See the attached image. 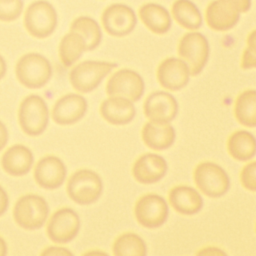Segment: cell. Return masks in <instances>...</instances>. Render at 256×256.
Wrapping results in <instances>:
<instances>
[{
	"label": "cell",
	"instance_id": "obj_15",
	"mask_svg": "<svg viewBox=\"0 0 256 256\" xmlns=\"http://www.w3.org/2000/svg\"><path fill=\"white\" fill-rule=\"evenodd\" d=\"M66 166L56 156H46L39 160L34 170L36 182L45 189L60 187L66 178Z\"/></svg>",
	"mask_w": 256,
	"mask_h": 256
},
{
	"label": "cell",
	"instance_id": "obj_33",
	"mask_svg": "<svg viewBox=\"0 0 256 256\" xmlns=\"http://www.w3.org/2000/svg\"><path fill=\"white\" fill-rule=\"evenodd\" d=\"M222 1L229 3L230 5L235 7L240 13L248 11L251 7V0H222Z\"/></svg>",
	"mask_w": 256,
	"mask_h": 256
},
{
	"label": "cell",
	"instance_id": "obj_9",
	"mask_svg": "<svg viewBox=\"0 0 256 256\" xmlns=\"http://www.w3.org/2000/svg\"><path fill=\"white\" fill-rule=\"evenodd\" d=\"M145 89L144 80L134 70L121 69L108 80L106 92L109 96L124 97L132 102L138 101Z\"/></svg>",
	"mask_w": 256,
	"mask_h": 256
},
{
	"label": "cell",
	"instance_id": "obj_22",
	"mask_svg": "<svg viewBox=\"0 0 256 256\" xmlns=\"http://www.w3.org/2000/svg\"><path fill=\"white\" fill-rule=\"evenodd\" d=\"M142 139L149 148L164 150L174 143L175 130L169 123L150 121L142 129Z\"/></svg>",
	"mask_w": 256,
	"mask_h": 256
},
{
	"label": "cell",
	"instance_id": "obj_29",
	"mask_svg": "<svg viewBox=\"0 0 256 256\" xmlns=\"http://www.w3.org/2000/svg\"><path fill=\"white\" fill-rule=\"evenodd\" d=\"M113 253L116 256H144L147 247L144 240L135 233L120 235L113 244Z\"/></svg>",
	"mask_w": 256,
	"mask_h": 256
},
{
	"label": "cell",
	"instance_id": "obj_12",
	"mask_svg": "<svg viewBox=\"0 0 256 256\" xmlns=\"http://www.w3.org/2000/svg\"><path fill=\"white\" fill-rule=\"evenodd\" d=\"M80 229L78 214L71 208L65 207L57 210L47 225L49 238L56 243H67L73 240Z\"/></svg>",
	"mask_w": 256,
	"mask_h": 256
},
{
	"label": "cell",
	"instance_id": "obj_19",
	"mask_svg": "<svg viewBox=\"0 0 256 256\" xmlns=\"http://www.w3.org/2000/svg\"><path fill=\"white\" fill-rule=\"evenodd\" d=\"M102 117L114 125H124L133 120L136 109L132 101L118 96H111L104 100L100 107Z\"/></svg>",
	"mask_w": 256,
	"mask_h": 256
},
{
	"label": "cell",
	"instance_id": "obj_23",
	"mask_svg": "<svg viewBox=\"0 0 256 256\" xmlns=\"http://www.w3.org/2000/svg\"><path fill=\"white\" fill-rule=\"evenodd\" d=\"M139 16L146 27L156 34H165L171 27L168 10L156 3H146L139 9Z\"/></svg>",
	"mask_w": 256,
	"mask_h": 256
},
{
	"label": "cell",
	"instance_id": "obj_25",
	"mask_svg": "<svg viewBox=\"0 0 256 256\" xmlns=\"http://www.w3.org/2000/svg\"><path fill=\"white\" fill-rule=\"evenodd\" d=\"M172 14L182 27L196 30L202 25V15L198 7L190 0H176L172 5Z\"/></svg>",
	"mask_w": 256,
	"mask_h": 256
},
{
	"label": "cell",
	"instance_id": "obj_35",
	"mask_svg": "<svg viewBox=\"0 0 256 256\" xmlns=\"http://www.w3.org/2000/svg\"><path fill=\"white\" fill-rule=\"evenodd\" d=\"M8 204H9L8 195L6 191L0 186V216H2L6 212L8 208Z\"/></svg>",
	"mask_w": 256,
	"mask_h": 256
},
{
	"label": "cell",
	"instance_id": "obj_31",
	"mask_svg": "<svg viewBox=\"0 0 256 256\" xmlns=\"http://www.w3.org/2000/svg\"><path fill=\"white\" fill-rule=\"evenodd\" d=\"M247 48L245 49L242 57V68L245 70L255 68L256 66V52H255V30H253L247 39Z\"/></svg>",
	"mask_w": 256,
	"mask_h": 256
},
{
	"label": "cell",
	"instance_id": "obj_18",
	"mask_svg": "<svg viewBox=\"0 0 256 256\" xmlns=\"http://www.w3.org/2000/svg\"><path fill=\"white\" fill-rule=\"evenodd\" d=\"M206 21L215 31H227L233 28L240 18V12L222 0H214L206 8Z\"/></svg>",
	"mask_w": 256,
	"mask_h": 256
},
{
	"label": "cell",
	"instance_id": "obj_1",
	"mask_svg": "<svg viewBox=\"0 0 256 256\" xmlns=\"http://www.w3.org/2000/svg\"><path fill=\"white\" fill-rule=\"evenodd\" d=\"M16 76L27 88H41L52 76L49 60L38 53L23 55L16 64Z\"/></svg>",
	"mask_w": 256,
	"mask_h": 256
},
{
	"label": "cell",
	"instance_id": "obj_21",
	"mask_svg": "<svg viewBox=\"0 0 256 256\" xmlns=\"http://www.w3.org/2000/svg\"><path fill=\"white\" fill-rule=\"evenodd\" d=\"M1 164L8 174L22 176L30 171L33 165V154L26 146L17 144L3 154Z\"/></svg>",
	"mask_w": 256,
	"mask_h": 256
},
{
	"label": "cell",
	"instance_id": "obj_39",
	"mask_svg": "<svg viewBox=\"0 0 256 256\" xmlns=\"http://www.w3.org/2000/svg\"><path fill=\"white\" fill-rule=\"evenodd\" d=\"M6 253H7V245H6V242L4 241L3 238L0 237V256L6 255Z\"/></svg>",
	"mask_w": 256,
	"mask_h": 256
},
{
	"label": "cell",
	"instance_id": "obj_14",
	"mask_svg": "<svg viewBox=\"0 0 256 256\" xmlns=\"http://www.w3.org/2000/svg\"><path fill=\"white\" fill-rule=\"evenodd\" d=\"M189 77L190 71L186 62L175 57L163 60L157 70V78L161 86L172 91L184 88Z\"/></svg>",
	"mask_w": 256,
	"mask_h": 256
},
{
	"label": "cell",
	"instance_id": "obj_6",
	"mask_svg": "<svg viewBox=\"0 0 256 256\" xmlns=\"http://www.w3.org/2000/svg\"><path fill=\"white\" fill-rule=\"evenodd\" d=\"M117 64L104 61H84L77 64L70 72L69 78L72 86L82 92L88 93L101 83V81L115 68Z\"/></svg>",
	"mask_w": 256,
	"mask_h": 256
},
{
	"label": "cell",
	"instance_id": "obj_8",
	"mask_svg": "<svg viewBox=\"0 0 256 256\" xmlns=\"http://www.w3.org/2000/svg\"><path fill=\"white\" fill-rule=\"evenodd\" d=\"M194 180L200 191L212 198L223 196L230 187L226 171L213 162L200 163L194 171Z\"/></svg>",
	"mask_w": 256,
	"mask_h": 256
},
{
	"label": "cell",
	"instance_id": "obj_16",
	"mask_svg": "<svg viewBox=\"0 0 256 256\" xmlns=\"http://www.w3.org/2000/svg\"><path fill=\"white\" fill-rule=\"evenodd\" d=\"M87 111V101L79 94H67L61 97L52 110L53 120L60 125H69L79 121Z\"/></svg>",
	"mask_w": 256,
	"mask_h": 256
},
{
	"label": "cell",
	"instance_id": "obj_24",
	"mask_svg": "<svg viewBox=\"0 0 256 256\" xmlns=\"http://www.w3.org/2000/svg\"><path fill=\"white\" fill-rule=\"evenodd\" d=\"M255 138L246 130L234 132L228 139V151L230 155L239 161H247L255 155Z\"/></svg>",
	"mask_w": 256,
	"mask_h": 256
},
{
	"label": "cell",
	"instance_id": "obj_13",
	"mask_svg": "<svg viewBox=\"0 0 256 256\" xmlns=\"http://www.w3.org/2000/svg\"><path fill=\"white\" fill-rule=\"evenodd\" d=\"M178 112V103L175 97L164 91L150 94L144 103V113L150 121L169 123Z\"/></svg>",
	"mask_w": 256,
	"mask_h": 256
},
{
	"label": "cell",
	"instance_id": "obj_34",
	"mask_svg": "<svg viewBox=\"0 0 256 256\" xmlns=\"http://www.w3.org/2000/svg\"><path fill=\"white\" fill-rule=\"evenodd\" d=\"M41 254L42 255H73L71 251L63 247H49V248H46Z\"/></svg>",
	"mask_w": 256,
	"mask_h": 256
},
{
	"label": "cell",
	"instance_id": "obj_36",
	"mask_svg": "<svg viewBox=\"0 0 256 256\" xmlns=\"http://www.w3.org/2000/svg\"><path fill=\"white\" fill-rule=\"evenodd\" d=\"M198 255H224L226 254L223 250L217 247H206L197 252Z\"/></svg>",
	"mask_w": 256,
	"mask_h": 256
},
{
	"label": "cell",
	"instance_id": "obj_20",
	"mask_svg": "<svg viewBox=\"0 0 256 256\" xmlns=\"http://www.w3.org/2000/svg\"><path fill=\"white\" fill-rule=\"evenodd\" d=\"M169 202L173 208L184 215L198 213L203 206V199L200 193L185 185L174 187L169 193Z\"/></svg>",
	"mask_w": 256,
	"mask_h": 256
},
{
	"label": "cell",
	"instance_id": "obj_17",
	"mask_svg": "<svg viewBox=\"0 0 256 256\" xmlns=\"http://www.w3.org/2000/svg\"><path fill=\"white\" fill-rule=\"evenodd\" d=\"M168 166L166 160L154 153H147L140 156L133 165V175L135 179L142 184H152L161 180Z\"/></svg>",
	"mask_w": 256,
	"mask_h": 256
},
{
	"label": "cell",
	"instance_id": "obj_5",
	"mask_svg": "<svg viewBox=\"0 0 256 256\" xmlns=\"http://www.w3.org/2000/svg\"><path fill=\"white\" fill-rule=\"evenodd\" d=\"M103 190L100 176L89 169L76 171L69 179L67 192L69 197L76 203L87 205L95 202Z\"/></svg>",
	"mask_w": 256,
	"mask_h": 256
},
{
	"label": "cell",
	"instance_id": "obj_2",
	"mask_svg": "<svg viewBox=\"0 0 256 256\" xmlns=\"http://www.w3.org/2000/svg\"><path fill=\"white\" fill-rule=\"evenodd\" d=\"M48 214L49 207L46 200L35 194H28L19 198L13 210L15 222L27 230L41 228L47 220Z\"/></svg>",
	"mask_w": 256,
	"mask_h": 256
},
{
	"label": "cell",
	"instance_id": "obj_28",
	"mask_svg": "<svg viewBox=\"0 0 256 256\" xmlns=\"http://www.w3.org/2000/svg\"><path fill=\"white\" fill-rule=\"evenodd\" d=\"M234 111L241 124L247 127L256 126V92L254 89L246 90L238 96Z\"/></svg>",
	"mask_w": 256,
	"mask_h": 256
},
{
	"label": "cell",
	"instance_id": "obj_11",
	"mask_svg": "<svg viewBox=\"0 0 256 256\" xmlns=\"http://www.w3.org/2000/svg\"><path fill=\"white\" fill-rule=\"evenodd\" d=\"M137 23L134 10L125 5L115 3L108 6L102 14V24L105 31L116 37H121L131 33Z\"/></svg>",
	"mask_w": 256,
	"mask_h": 256
},
{
	"label": "cell",
	"instance_id": "obj_32",
	"mask_svg": "<svg viewBox=\"0 0 256 256\" xmlns=\"http://www.w3.org/2000/svg\"><path fill=\"white\" fill-rule=\"evenodd\" d=\"M256 163L255 161H252L251 163H249L248 165H246L242 171H241V183L242 185L254 192L256 190Z\"/></svg>",
	"mask_w": 256,
	"mask_h": 256
},
{
	"label": "cell",
	"instance_id": "obj_3",
	"mask_svg": "<svg viewBox=\"0 0 256 256\" xmlns=\"http://www.w3.org/2000/svg\"><path fill=\"white\" fill-rule=\"evenodd\" d=\"M19 124L29 136H38L44 132L49 121V110L46 102L39 95H29L20 104Z\"/></svg>",
	"mask_w": 256,
	"mask_h": 256
},
{
	"label": "cell",
	"instance_id": "obj_38",
	"mask_svg": "<svg viewBox=\"0 0 256 256\" xmlns=\"http://www.w3.org/2000/svg\"><path fill=\"white\" fill-rule=\"evenodd\" d=\"M5 73H6V62L4 58L0 55V80L4 77Z\"/></svg>",
	"mask_w": 256,
	"mask_h": 256
},
{
	"label": "cell",
	"instance_id": "obj_10",
	"mask_svg": "<svg viewBox=\"0 0 256 256\" xmlns=\"http://www.w3.org/2000/svg\"><path fill=\"white\" fill-rule=\"evenodd\" d=\"M134 213L136 220L142 226L157 228L166 222L169 209L163 197L157 194H147L137 201Z\"/></svg>",
	"mask_w": 256,
	"mask_h": 256
},
{
	"label": "cell",
	"instance_id": "obj_27",
	"mask_svg": "<svg viewBox=\"0 0 256 256\" xmlns=\"http://www.w3.org/2000/svg\"><path fill=\"white\" fill-rule=\"evenodd\" d=\"M70 30L79 33L85 40L86 50H94L101 42L102 32L98 23L91 17L80 16L70 26Z\"/></svg>",
	"mask_w": 256,
	"mask_h": 256
},
{
	"label": "cell",
	"instance_id": "obj_30",
	"mask_svg": "<svg viewBox=\"0 0 256 256\" xmlns=\"http://www.w3.org/2000/svg\"><path fill=\"white\" fill-rule=\"evenodd\" d=\"M22 0H0V20L10 22L16 20L22 13Z\"/></svg>",
	"mask_w": 256,
	"mask_h": 256
},
{
	"label": "cell",
	"instance_id": "obj_4",
	"mask_svg": "<svg viewBox=\"0 0 256 256\" xmlns=\"http://www.w3.org/2000/svg\"><path fill=\"white\" fill-rule=\"evenodd\" d=\"M24 25L32 36L46 38L54 32L57 26V12L48 1H35L26 9Z\"/></svg>",
	"mask_w": 256,
	"mask_h": 256
},
{
	"label": "cell",
	"instance_id": "obj_7",
	"mask_svg": "<svg viewBox=\"0 0 256 256\" xmlns=\"http://www.w3.org/2000/svg\"><path fill=\"white\" fill-rule=\"evenodd\" d=\"M209 43L200 32L186 33L178 45L179 56L188 65L190 75H198L209 58Z\"/></svg>",
	"mask_w": 256,
	"mask_h": 256
},
{
	"label": "cell",
	"instance_id": "obj_37",
	"mask_svg": "<svg viewBox=\"0 0 256 256\" xmlns=\"http://www.w3.org/2000/svg\"><path fill=\"white\" fill-rule=\"evenodd\" d=\"M8 141V131L6 126L0 121V151L5 147Z\"/></svg>",
	"mask_w": 256,
	"mask_h": 256
},
{
	"label": "cell",
	"instance_id": "obj_26",
	"mask_svg": "<svg viewBox=\"0 0 256 256\" xmlns=\"http://www.w3.org/2000/svg\"><path fill=\"white\" fill-rule=\"evenodd\" d=\"M86 50V44L83 37L77 32H69L59 44V56L64 66L69 67L74 64Z\"/></svg>",
	"mask_w": 256,
	"mask_h": 256
}]
</instances>
